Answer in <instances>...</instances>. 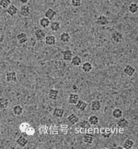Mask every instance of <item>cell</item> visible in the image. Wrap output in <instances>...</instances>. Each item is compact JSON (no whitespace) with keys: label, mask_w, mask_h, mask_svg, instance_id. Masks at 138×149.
<instances>
[{"label":"cell","mask_w":138,"mask_h":149,"mask_svg":"<svg viewBox=\"0 0 138 149\" xmlns=\"http://www.w3.org/2000/svg\"><path fill=\"white\" fill-rule=\"evenodd\" d=\"M111 40L115 43L119 44L122 42V41L124 40V36H123V34L121 32L117 31V30H115L114 32L112 33Z\"/></svg>","instance_id":"6da1fadb"},{"label":"cell","mask_w":138,"mask_h":149,"mask_svg":"<svg viewBox=\"0 0 138 149\" xmlns=\"http://www.w3.org/2000/svg\"><path fill=\"white\" fill-rule=\"evenodd\" d=\"M33 34H34L35 37L38 41H42L44 40L45 37H46V31L42 28H38V27H35L34 31H33Z\"/></svg>","instance_id":"7a4b0ae2"},{"label":"cell","mask_w":138,"mask_h":149,"mask_svg":"<svg viewBox=\"0 0 138 149\" xmlns=\"http://www.w3.org/2000/svg\"><path fill=\"white\" fill-rule=\"evenodd\" d=\"M95 23H96V24L99 25V26H107L109 24L110 21H109V19H108V17L106 16L101 15L97 17Z\"/></svg>","instance_id":"3957f363"},{"label":"cell","mask_w":138,"mask_h":149,"mask_svg":"<svg viewBox=\"0 0 138 149\" xmlns=\"http://www.w3.org/2000/svg\"><path fill=\"white\" fill-rule=\"evenodd\" d=\"M31 13V8L28 5H22L21 6V9H20V14L21 16L24 17H30Z\"/></svg>","instance_id":"277c9868"},{"label":"cell","mask_w":138,"mask_h":149,"mask_svg":"<svg viewBox=\"0 0 138 149\" xmlns=\"http://www.w3.org/2000/svg\"><path fill=\"white\" fill-rule=\"evenodd\" d=\"M6 79L8 83H13L17 80V73L15 71L7 72L6 74Z\"/></svg>","instance_id":"5b68a950"},{"label":"cell","mask_w":138,"mask_h":149,"mask_svg":"<svg viewBox=\"0 0 138 149\" xmlns=\"http://www.w3.org/2000/svg\"><path fill=\"white\" fill-rule=\"evenodd\" d=\"M90 107H91V110L92 111L95 112H98L101 110L102 108V104H101V102L99 100H93L91 102V104H90Z\"/></svg>","instance_id":"8992f818"},{"label":"cell","mask_w":138,"mask_h":149,"mask_svg":"<svg viewBox=\"0 0 138 149\" xmlns=\"http://www.w3.org/2000/svg\"><path fill=\"white\" fill-rule=\"evenodd\" d=\"M57 11L52 8H48L45 12V17L48 19V20H50V21H52L57 16Z\"/></svg>","instance_id":"52a82bcc"},{"label":"cell","mask_w":138,"mask_h":149,"mask_svg":"<svg viewBox=\"0 0 138 149\" xmlns=\"http://www.w3.org/2000/svg\"><path fill=\"white\" fill-rule=\"evenodd\" d=\"M62 55V58L64 61H70L72 58L73 57V53L70 49H66L64 51L61 52Z\"/></svg>","instance_id":"ba28073f"},{"label":"cell","mask_w":138,"mask_h":149,"mask_svg":"<svg viewBox=\"0 0 138 149\" xmlns=\"http://www.w3.org/2000/svg\"><path fill=\"white\" fill-rule=\"evenodd\" d=\"M17 38V40L18 42V43L22 45V44L26 43L27 41H28V36L27 34L24 32H21L20 33H18L16 36Z\"/></svg>","instance_id":"9c48e42d"},{"label":"cell","mask_w":138,"mask_h":149,"mask_svg":"<svg viewBox=\"0 0 138 149\" xmlns=\"http://www.w3.org/2000/svg\"><path fill=\"white\" fill-rule=\"evenodd\" d=\"M124 73H125V75H127L128 77H132L134 76V74H135V72H136V69L135 68L130 64H128L124 68V70H123Z\"/></svg>","instance_id":"30bf717a"},{"label":"cell","mask_w":138,"mask_h":149,"mask_svg":"<svg viewBox=\"0 0 138 149\" xmlns=\"http://www.w3.org/2000/svg\"><path fill=\"white\" fill-rule=\"evenodd\" d=\"M66 120L70 125H75L79 121V117L76 115V113H70L68 117H66Z\"/></svg>","instance_id":"8fae6325"},{"label":"cell","mask_w":138,"mask_h":149,"mask_svg":"<svg viewBox=\"0 0 138 149\" xmlns=\"http://www.w3.org/2000/svg\"><path fill=\"white\" fill-rule=\"evenodd\" d=\"M75 105H76V109L79 110V111H85V110H86V108H88V104L86 102H85V101L79 99Z\"/></svg>","instance_id":"7c38bea8"},{"label":"cell","mask_w":138,"mask_h":149,"mask_svg":"<svg viewBox=\"0 0 138 149\" xmlns=\"http://www.w3.org/2000/svg\"><path fill=\"white\" fill-rule=\"evenodd\" d=\"M119 120L117 121V126L120 129H127L129 126V121L126 119V118H124V117H121L118 119Z\"/></svg>","instance_id":"4fadbf2b"},{"label":"cell","mask_w":138,"mask_h":149,"mask_svg":"<svg viewBox=\"0 0 138 149\" xmlns=\"http://www.w3.org/2000/svg\"><path fill=\"white\" fill-rule=\"evenodd\" d=\"M44 40H45V43L47 45H49V46H51V45H54L56 44V37L54 35L46 36Z\"/></svg>","instance_id":"5bb4252c"},{"label":"cell","mask_w":138,"mask_h":149,"mask_svg":"<svg viewBox=\"0 0 138 149\" xmlns=\"http://www.w3.org/2000/svg\"><path fill=\"white\" fill-rule=\"evenodd\" d=\"M94 139H95V136L94 135L91 134V133H86L82 137V140H83V142L87 145H91L94 142Z\"/></svg>","instance_id":"9a60e30c"},{"label":"cell","mask_w":138,"mask_h":149,"mask_svg":"<svg viewBox=\"0 0 138 149\" xmlns=\"http://www.w3.org/2000/svg\"><path fill=\"white\" fill-rule=\"evenodd\" d=\"M16 143L17 146L20 147H26L28 144V140L23 136H20L18 138L16 139Z\"/></svg>","instance_id":"2e32d148"},{"label":"cell","mask_w":138,"mask_h":149,"mask_svg":"<svg viewBox=\"0 0 138 149\" xmlns=\"http://www.w3.org/2000/svg\"><path fill=\"white\" fill-rule=\"evenodd\" d=\"M7 14H8L9 16L11 17H14V16H15L16 15L18 12V9H17V6H14V5H10L8 6V8H7V11H6Z\"/></svg>","instance_id":"e0dca14e"},{"label":"cell","mask_w":138,"mask_h":149,"mask_svg":"<svg viewBox=\"0 0 138 149\" xmlns=\"http://www.w3.org/2000/svg\"><path fill=\"white\" fill-rule=\"evenodd\" d=\"M79 100V96L76 93H70L68 96V102L70 104H76Z\"/></svg>","instance_id":"ac0fdd59"},{"label":"cell","mask_w":138,"mask_h":149,"mask_svg":"<svg viewBox=\"0 0 138 149\" xmlns=\"http://www.w3.org/2000/svg\"><path fill=\"white\" fill-rule=\"evenodd\" d=\"M12 112L15 116H21L24 112V109L21 105L17 104V105L14 106L12 108Z\"/></svg>","instance_id":"d6986e66"},{"label":"cell","mask_w":138,"mask_h":149,"mask_svg":"<svg viewBox=\"0 0 138 149\" xmlns=\"http://www.w3.org/2000/svg\"><path fill=\"white\" fill-rule=\"evenodd\" d=\"M59 97V91L55 89H51L48 93V98L51 100L57 101Z\"/></svg>","instance_id":"ffe728a7"},{"label":"cell","mask_w":138,"mask_h":149,"mask_svg":"<svg viewBox=\"0 0 138 149\" xmlns=\"http://www.w3.org/2000/svg\"><path fill=\"white\" fill-rule=\"evenodd\" d=\"M65 111L62 108H55L53 111V116L56 118H62L64 115Z\"/></svg>","instance_id":"44dd1931"},{"label":"cell","mask_w":138,"mask_h":149,"mask_svg":"<svg viewBox=\"0 0 138 149\" xmlns=\"http://www.w3.org/2000/svg\"><path fill=\"white\" fill-rule=\"evenodd\" d=\"M81 70L85 73H90L93 70V65L89 61H85L83 64H81Z\"/></svg>","instance_id":"7402d4cb"},{"label":"cell","mask_w":138,"mask_h":149,"mask_svg":"<svg viewBox=\"0 0 138 149\" xmlns=\"http://www.w3.org/2000/svg\"><path fill=\"white\" fill-rule=\"evenodd\" d=\"M10 101L5 97H0V110H5L9 106Z\"/></svg>","instance_id":"603a6c76"},{"label":"cell","mask_w":138,"mask_h":149,"mask_svg":"<svg viewBox=\"0 0 138 149\" xmlns=\"http://www.w3.org/2000/svg\"><path fill=\"white\" fill-rule=\"evenodd\" d=\"M71 40V36H70V33L66 32V31H64V32L61 33V35H60V40L62 42H69Z\"/></svg>","instance_id":"cb8c5ba5"},{"label":"cell","mask_w":138,"mask_h":149,"mask_svg":"<svg viewBox=\"0 0 138 149\" xmlns=\"http://www.w3.org/2000/svg\"><path fill=\"white\" fill-rule=\"evenodd\" d=\"M100 134H101L103 138L109 139L112 136V131L110 128H108V127H104V128L101 129V130H100Z\"/></svg>","instance_id":"d4e9b609"},{"label":"cell","mask_w":138,"mask_h":149,"mask_svg":"<svg viewBox=\"0 0 138 149\" xmlns=\"http://www.w3.org/2000/svg\"><path fill=\"white\" fill-rule=\"evenodd\" d=\"M49 26H50V28H51V31H53V32H57V31H59L60 29H61V23L59 22V21H51Z\"/></svg>","instance_id":"484cf974"},{"label":"cell","mask_w":138,"mask_h":149,"mask_svg":"<svg viewBox=\"0 0 138 149\" xmlns=\"http://www.w3.org/2000/svg\"><path fill=\"white\" fill-rule=\"evenodd\" d=\"M70 63L72 64V66L74 67H79L81 64V58L79 55H75L72 58L71 61H70Z\"/></svg>","instance_id":"4316f807"},{"label":"cell","mask_w":138,"mask_h":149,"mask_svg":"<svg viewBox=\"0 0 138 149\" xmlns=\"http://www.w3.org/2000/svg\"><path fill=\"white\" fill-rule=\"evenodd\" d=\"M112 116L115 119H119V118H121V117H123V111L119 108H115L112 111Z\"/></svg>","instance_id":"83f0119b"},{"label":"cell","mask_w":138,"mask_h":149,"mask_svg":"<svg viewBox=\"0 0 138 149\" xmlns=\"http://www.w3.org/2000/svg\"><path fill=\"white\" fill-rule=\"evenodd\" d=\"M88 121L91 124V126H97L100 123V119L97 115H91L89 117Z\"/></svg>","instance_id":"f1b7e54d"},{"label":"cell","mask_w":138,"mask_h":149,"mask_svg":"<svg viewBox=\"0 0 138 149\" xmlns=\"http://www.w3.org/2000/svg\"><path fill=\"white\" fill-rule=\"evenodd\" d=\"M50 24H51V21L46 18V17H42L39 20V25L42 26V28H48L50 26Z\"/></svg>","instance_id":"f546056e"},{"label":"cell","mask_w":138,"mask_h":149,"mask_svg":"<svg viewBox=\"0 0 138 149\" xmlns=\"http://www.w3.org/2000/svg\"><path fill=\"white\" fill-rule=\"evenodd\" d=\"M128 11L130 14L135 15L138 11V5L136 2H131L128 6Z\"/></svg>","instance_id":"4dcf8cb0"},{"label":"cell","mask_w":138,"mask_h":149,"mask_svg":"<svg viewBox=\"0 0 138 149\" xmlns=\"http://www.w3.org/2000/svg\"><path fill=\"white\" fill-rule=\"evenodd\" d=\"M134 142L132 139H125V141L124 142V145H123V147L126 149H131L134 146Z\"/></svg>","instance_id":"1f68e13d"},{"label":"cell","mask_w":138,"mask_h":149,"mask_svg":"<svg viewBox=\"0 0 138 149\" xmlns=\"http://www.w3.org/2000/svg\"><path fill=\"white\" fill-rule=\"evenodd\" d=\"M10 5H12L11 0H0V7L2 8L7 9Z\"/></svg>","instance_id":"d6a6232c"},{"label":"cell","mask_w":138,"mask_h":149,"mask_svg":"<svg viewBox=\"0 0 138 149\" xmlns=\"http://www.w3.org/2000/svg\"><path fill=\"white\" fill-rule=\"evenodd\" d=\"M79 127L83 129H90L91 124L89 123V122L87 120H81V122L79 123Z\"/></svg>","instance_id":"836d02e7"},{"label":"cell","mask_w":138,"mask_h":149,"mask_svg":"<svg viewBox=\"0 0 138 149\" xmlns=\"http://www.w3.org/2000/svg\"><path fill=\"white\" fill-rule=\"evenodd\" d=\"M71 6L74 8H79L81 6L82 1L81 0H71L70 1Z\"/></svg>","instance_id":"e575fe53"},{"label":"cell","mask_w":138,"mask_h":149,"mask_svg":"<svg viewBox=\"0 0 138 149\" xmlns=\"http://www.w3.org/2000/svg\"><path fill=\"white\" fill-rule=\"evenodd\" d=\"M19 1L21 4H23V5H27L30 0H19Z\"/></svg>","instance_id":"d590c367"},{"label":"cell","mask_w":138,"mask_h":149,"mask_svg":"<svg viewBox=\"0 0 138 149\" xmlns=\"http://www.w3.org/2000/svg\"><path fill=\"white\" fill-rule=\"evenodd\" d=\"M72 89H77V86L76 85H73V86H72Z\"/></svg>","instance_id":"8d00e7d4"},{"label":"cell","mask_w":138,"mask_h":149,"mask_svg":"<svg viewBox=\"0 0 138 149\" xmlns=\"http://www.w3.org/2000/svg\"><path fill=\"white\" fill-rule=\"evenodd\" d=\"M0 135H1V130H0Z\"/></svg>","instance_id":"74e56055"}]
</instances>
